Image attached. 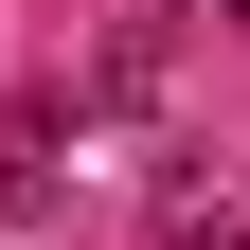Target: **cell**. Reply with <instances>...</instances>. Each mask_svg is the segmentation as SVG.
Segmentation results:
<instances>
[{"mask_svg": "<svg viewBox=\"0 0 250 250\" xmlns=\"http://www.w3.org/2000/svg\"><path fill=\"white\" fill-rule=\"evenodd\" d=\"M54 214V125H18V143H0V232H36Z\"/></svg>", "mask_w": 250, "mask_h": 250, "instance_id": "6da1fadb", "label": "cell"}, {"mask_svg": "<svg viewBox=\"0 0 250 250\" xmlns=\"http://www.w3.org/2000/svg\"><path fill=\"white\" fill-rule=\"evenodd\" d=\"M161 250H250V214H232V197H197V179H179V197H161Z\"/></svg>", "mask_w": 250, "mask_h": 250, "instance_id": "7a4b0ae2", "label": "cell"}, {"mask_svg": "<svg viewBox=\"0 0 250 250\" xmlns=\"http://www.w3.org/2000/svg\"><path fill=\"white\" fill-rule=\"evenodd\" d=\"M214 18H250V0H214Z\"/></svg>", "mask_w": 250, "mask_h": 250, "instance_id": "3957f363", "label": "cell"}]
</instances>
